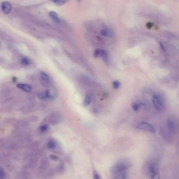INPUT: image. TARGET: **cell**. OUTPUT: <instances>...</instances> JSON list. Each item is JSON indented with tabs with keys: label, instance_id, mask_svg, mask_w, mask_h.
Masks as SVG:
<instances>
[{
	"label": "cell",
	"instance_id": "cell-1",
	"mask_svg": "<svg viewBox=\"0 0 179 179\" xmlns=\"http://www.w3.org/2000/svg\"><path fill=\"white\" fill-rule=\"evenodd\" d=\"M129 167V164L128 161H125V160L119 161L112 166L110 171L112 175L115 176L120 173L127 171Z\"/></svg>",
	"mask_w": 179,
	"mask_h": 179
},
{
	"label": "cell",
	"instance_id": "cell-2",
	"mask_svg": "<svg viewBox=\"0 0 179 179\" xmlns=\"http://www.w3.org/2000/svg\"><path fill=\"white\" fill-rule=\"evenodd\" d=\"M152 102L154 107L158 111L161 112L164 109L165 106L164 100L158 95H156L153 96Z\"/></svg>",
	"mask_w": 179,
	"mask_h": 179
},
{
	"label": "cell",
	"instance_id": "cell-3",
	"mask_svg": "<svg viewBox=\"0 0 179 179\" xmlns=\"http://www.w3.org/2000/svg\"><path fill=\"white\" fill-rule=\"evenodd\" d=\"M149 173L151 179H160L159 166L156 163L151 164L149 167Z\"/></svg>",
	"mask_w": 179,
	"mask_h": 179
},
{
	"label": "cell",
	"instance_id": "cell-4",
	"mask_svg": "<svg viewBox=\"0 0 179 179\" xmlns=\"http://www.w3.org/2000/svg\"><path fill=\"white\" fill-rule=\"evenodd\" d=\"M136 128L138 129L143 131H147L152 134H154L156 132V130L154 127L151 124L148 123L147 122L140 123L137 125Z\"/></svg>",
	"mask_w": 179,
	"mask_h": 179
},
{
	"label": "cell",
	"instance_id": "cell-5",
	"mask_svg": "<svg viewBox=\"0 0 179 179\" xmlns=\"http://www.w3.org/2000/svg\"><path fill=\"white\" fill-rule=\"evenodd\" d=\"M169 129L171 132L174 134H177L179 131L178 122L175 117H169L167 121Z\"/></svg>",
	"mask_w": 179,
	"mask_h": 179
},
{
	"label": "cell",
	"instance_id": "cell-6",
	"mask_svg": "<svg viewBox=\"0 0 179 179\" xmlns=\"http://www.w3.org/2000/svg\"><path fill=\"white\" fill-rule=\"evenodd\" d=\"M93 55L95 57H101L103 58L106 63H109V59L108 58L107 52L105 50L103 49H97L95 50L93 53Z\"/></svg>",
	"mask_w": 179,
	"mask_h": 179
},
{
	"label": "cell",
	"instance_id": "cell-7",
	"mask_svg": "<svg viewBox=\"0 0 179 179\" xmlns=\"http://www.w3.org/2000/svg\"><path fill=\"white\" fill-rule=\"evenodd\" d=\"M1 9L3 12L5 14H9L12 10V4L11 3L5 1L2 3L1 5Z\"/></svg>",
	"mask_w": 179,
	"mask_h": 179
},
{
	"label": "cell",
	"instance_id": "cell-8",
	"mask_svg": "<svg viewBox=\"0 0 179 179\" xmlns=\"http://www.w3.org/2000/svg\"><path fill=\"white\" fill-rule=\"evenodd\" d=\"M17 87L20 90H22L23 91L26 92H31L33 87L31 85L26 84H22V83H19L16 85Z\"/></svg>",
	"mask_w": 179,
	"mask_h": 179
},
{
	"label": "cell",
	"instance_id": "cell-9",
	"mask_svg": "<svg viewBox=\"0 0 179 179\" xmlns=\"http://www.w3.org/2000/svg\"><path fill=\"white\" fill-rule=\"evenodd\" d=\"M49 15L55 22L57 23H59L61 22L60 18H59L58 15L56 13V12H49Z\"/></svg>",
	"mask_w": 179,
	"mask_h": 179
},
{
	"label": "cell",
	"instance_id": "cell-10",
	"mask_svg": "<svg viewBox=\"0 0 179 179\" xmlns=\"http://www.w3.org/2000/svg\"><path fill=\"white\" fill-rule=\"evenodd\" d=\"M47 98L49 99H54L56 97V93L54 90H49L45 92Z\"/></svg>",
	"mask_w": 179,
	"mask_h": 179
},
{
	"label": "cell",
	"instance_id": "cell-11",
	"mask_svg": "<svg viewBox=\"0 0 179 179\" xmlns=\"http://www.w3.org/2000/svg\"><path fill=\"white\" fill-rule=\"evenodd\" d=\"M101 35L106 37H112L113 34L111 30L107 29H104L101 30Z\"/></svg>",
	"mask_w": 179,
	"mask_h": 179
},
{
	"label": "cell",
	"instance_id": "cell-12",
	"mask_svg": "<svg viewBox=\"0 0 179 179\" xmlns=\"http://www.w3.org/2000/svg\"><path fill=\"white\" fill-rule=\"evenodd\" d=\"M142 105V104L140 101H135L132 103L131 107H132V109L134 110V111L138 112L140 109V108L143 106Z\"/></svg>",
	"mask_w": 179,
	"mask_h": 179
},
{
	"label": "cell",
	"instance_id": "cell-13",
	"mask_svg": "<svg viewBox=\"0 0 179 179\" xmlns=\"http://www.w3.org/2000/svg\"><path fill=\"white\" fill-rule=\"evenodd\" d=\"M91 102H92V97L90 96V95H87L85 97L84 101V103H83V105L85 107H87V106L90 105V103H91Z\"/></svg>",
	"mask_w": 179,
	"mask_h": 179
},
{
	"label": "cell",
	"instance_id": "cell-14",
	"mask_svg": "<svg viewBox=\"0 0 179 179\" xmlns=\"http://www.w3.org/2000/svg\"><path fill=\"white\" fill-rule=\"evenodd\" d=\"M127 171L120 173L114 176V179H126Z\"/></svg>",
	"mask_w": 179,
	"mask_h": 179
},
{
	"label": "cell",
	"instance_id": "cell-15",
	"mask_svg": "<svg viewBox=\"0 0 179 179\" xmlns=\"http://www.w3.org/2000/svg\"><path fill=\"white\" fill-rule=\"evenodd\" d=\"M40 77L43 81H45L46 83H49L50 82V78L48 74H46L45 72H42L40 73Z\"/></svg>",
	"mask_w": 179,
	"mask_h": 179
},
{
	"label": "cell",
	"instance_id": "cell-16",
	"mask_svg": "<svg viewBox=\"0 0 179 179\" xmlns=\"http://www.w3.org/2000/svg\"><path fill=\"white\" fill-rule=\"evenodd\" d=\"M21 63L23 66H27L30 64V60H29V58H27L26 57H24L21 58Z\"/></svg>",
	"mask_w": 179,
	"mask_h": 179
},
{
	"label": "cell",
	"instance_id": "cell-17",
	"mask_svg": "<svg viewBox=\"0 0 179 179\" xmlns=\"http://www.w3.org/2000/svg\"><path fill=\"white\" fill-rule=\"evenodd\" d=\"M56 146V143L55 141H49L47 143V147L50 149H54Z\"/></svg>",
	"mask_w": 179,
	"mask_h": 179
},
{
	"label": "cell",
	"instance_id": "cell-18",
	"mask_svg": "<svg viewBox=\"0 0 179 179\" xmlns=\"http://www.w3.org/2000/svg\"><path fill=\"white\" fill-rule=\"evenodd\" d=\"M121 84L118 81H114L112 83V86L114 90H118L120 87Z\"/></svg>",
	"mask_w": 179,
	"mask_h": 179
},
{
	"label": "cell",
	"instance_id": "cell-19",
	"mask_svg": "<svg viewBox=\"0 0 179 179\" xmlns=\"http://www.w3.org/2000/svg\"><path fill=\"white\" fill-rule=\"evenodd\" d=\"M93 179H101V175L96 170H94L93 172Z\"/></svg>",
	"mask_w": 179,
	"mask_h": 179
},
{
	"label": "cell",
	"instance_id": "cell-20",
	"mask_svg": "<svg viewBox=\"0 0 179 179\" xmlns=\"http://www.w3.org/2000/svg\"><path fill=\"white\" fill-rule=\"evenodd\" d=\"M37 96H38V98L40 100H45L47 98V97H46L45 93H40L37 95Z\"/></svg>",
	"mask_w": 179,
	"mask_h": 179
},
{
	"label": "cell",
	"instance_id": "cell-21",
	"mask_svg": "<svg viewBox=\"0 0 179 179\" xmlns=\"http://www.w3.org/2000/svg\"><path fill=\"white\" fill-rule=\"evenodd\" d=\"M49 125H44L40 127V130L42 132H45L48 129Z\"/></svg>",
	"mask_w": 179,
	"mask_h": 179
},
{
	"label": "cell",
	"instance_id": "cell-22",
	"mask_svg": "<svg viewBox=\"0 0 179 179\" xmlns=\"http://www.w3.org/2000/svg\"><path fill=\"white\" fill-rule=\"evenodd\" d=\"M53 2H54V3H55L56 4L58 5H62L66 3V2L64 1H53Z\"/></svg>",
	"mask_w": 179,
	"mask_h": 179
},
{
	"label": "cell",
	"instance_id": "cell-23",
	"mask_svg": "<svg viewBox=\"0 0 179 179\" xmlns=\"http://www.w3.org/2000/svg\"><path fill=\"white\" fill-rule=\"evenodd\" d=\"M50 158L52 159V160H54V161H56L58 159V157L57 156H56L55 155H51L50 156Z\"/></svg>",
	"mask_w": 179,
	"mask_h": 179
},
{
	"label": "cell",
	"instance_id": "cell-24",
	"mask_svg": "<svg viewBox=\"0 0 179 179\" xmlns=\"http://www.w3.org/2000/svg\"><path fill=\"white\" fill-rule=\"evenodd\" d=\"M5 175L4 170L2 168H0V177H4Z\"/></svg>",
	"mask_w": 179,
	"mask_h": 179
},
{
	"label": "cell",
	"instance_id": "cell-25",
	"mask_svg": "<svg viewBox=\"0 0 179 179\" xmlns=\"http://www.w3.org/2000/svg\"></svg>",
	"mask_w": 179,
	"mask_h": 179
}]
</instances>
